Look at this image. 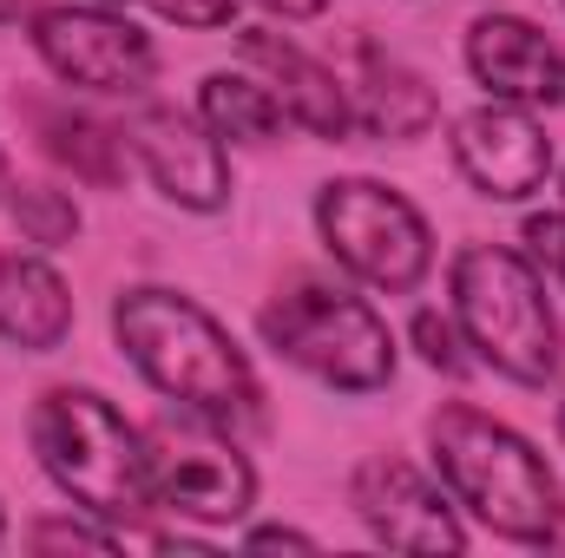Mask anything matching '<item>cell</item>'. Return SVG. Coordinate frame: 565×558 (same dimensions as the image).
Segmentation results:
<instances>
[{"instance_id": "2", "label": "cell", "mask_w": 565, "mask_h": 558, "mask_svg": "<svg viewBox=\"0 0 565 558\" xmlns=\"http://www.w3.org/2000/svg\"><path fill=\"white\" fill-rule=\"evenodd\" d=\"M427 460L460 519L507 546H565V486L553 460L480 401H440L427 420Z\"/></svg>"}, {"instance_id": "20", "label": "cell", "mask_w": 565, "mask_h": 558, "mask_svg": "<svg viewBox=\"0 0 565 558\" xmlns=\"http://www.w3.org/2000/svg\"><path fill=\"white\" fill-rule=\"evenodd\" d=\"M26 546H33V552H126V533L73 506V513L33 519V526H26Z\"/></svg>"}, {"instance_id": "13", "label": "cell", "mask_w": 565, "mask_h": 558, "mask_svg": "<svg viewBox=\"0 0 565 558\" xmlns=\"http://www.w3.org/2000/svg\"><path fill=\"white\" fill-rule=\"evenodd\" d=\"M237 66H250L277 93L282 119L296 132H309V139H322V144H342L355 132L349 79L329 60H316L309 46H296L289 33H277V26H237Z\"/></svg>"}, {"instance_id": "23", "label": "cell", "mask_w": 565, "mask_h": 558, "mask_svg": "<svg viewBox=\"0 0 565 558\" xmlns=\"http://www.w3.org/2000/svg\"><path fill=\"white\" fill-rule=\"evenodd\" d=\"M244 546H250V552H282V546H289V552H316V539L296 533V526H250Z\"/></svg>"}, {"instance_id": "3", "label": "cell", "mask_w": 565, "mask_h": 558, "mask_svg": "<svg viewBox=\"0 0 565 558\" xmlns=\"http://www.w3.org/2000/svg\"><path fill=\"white\" fill-rule=\"evenodd\" d=\"M447 315L473 368H493L513 388H546L559 375V309L546 296V270L520 244H460L447 264Z\"/></svg>"}, {"instance_id": "17", "label": "cell", "mask_w": 565, "mask_h": 558, "mask_svg": "<svg viewBox=\"0 0 565 558\" xmlns=\"http://www.w3.org/2000/svg\"><path fill=\"white\" fill-rule=\"evenodd\" d=\"M198 119L224 144H270L289 126L277 106V93L250 73V66H217L198 79Z\"/></svg>"}, {"instance_id": "18", "label": "cell", "mask_w": 565, "mask_h": 558, "mask_svg": "<svg viewBox=\"0 0 565 558\" xmlns=\"http://www.w3.org/2000/svg\"><path fill=\"white\" fill-rule=\"evenodd\" d=\"M0 211H7V224L20 230L26 250H66V244H79V230H86L73 191H60V184H13Z\"/></svg>"}, {"instance_id": "26", "label": "cell", "mask_w": 565, "mask_h": 558, "mask_svg": "<svg viewBox=\"0 0 565 558\" xmlns=\"http://www.w3.org/2000/svg\"><path fill=\"white\" fill-rule=\"evenodd\" d=\"M7 191H13V164H7V151H0V204H7Z\"/></svg>"}, {"instance_id": "9", "label": "cell", "mask_w": 565, "mask_h": 558, "mask_svg": "<svg viewBox=\"0 0 565 558\" xmlns=\"http://www.w3.org/2000/svg\"><path fill=\"white\" fill-rule=\"evenodd\" d=\"M126 144H132V164L151 178V191L191 217H217L237 191L231 144L198 119V106H171L145 93L126 119Z\"/></svg>"}, {"instance_id": "21", "label": "cell", "mask_w": 565, "mask_h": 558, "mask_svg": "<svg viewBox=\"0 0 565 558\" xmlns=\"http://www.w3.org/2000/svg\"><path fill=\"white\" fill-rule=\"evenodd\" d=\"M145 13H158L164 26H184V33H224L244 20V0H139Z\"/></svg>"}, {"instance_id": "24", "label": "cell", "mask_w": 565, "mask_h": 558, "mask_svg": "<svg viewBox=\"0 0 565 558\" xmlns=\"http://www.w3.org/2000/svg\"><path fill=\"white\" fill-rule=\"evenodd\" d=\"M250 7H264L270 20H289V26H302V20H322L335 0H250Z\"/></svg>"}, {"instance_id": "15", "label": "cell", "mask_w": 565, "mask_h": 558, "mask_svg": "<svg viewBox=\"0 0 565 558\" xmlns=\"http://www.w3.org/2000/svg\"><path fill=\"white\" fill-rule=\"evenodd\" d=\"M355 79H349V106H355V132L382 144H415L440 126V93L395 53H382L375 40H355Z\"/></svg>"}, {"instance_id": "25", "label": "cell", "mask_w": 565, "mask_h": 558, "mask_svg": "<svg viewBox=\"0 0 565 558\" xmlns=\"http://www.w3.org/2000/svg\"><path fill=\"white\" fill-rule=\"evenodd\" d=\"M40 0H0V26H13V20H26Z\"/></svg>"}, {"instance_id": "6", "label": "cell", "mask_w": 565, "mask_h": 558, "mask_svg": "<svg viewBox=\"0 0 565 558\" xmlns=\"http://www.w3.org/2000/svg\"><path fill=\"white\" fill-rule=\"evenodd\" d=\"M316 237L329 250V264L355 289L375 296H415L434 277V224L427 211L382 184V178H329L316 191Z\"/></svg>"}, {"instance_id": "4", "label": "cell", "mask_w": 565, "mask_h": 558, "mask_svg": "<svg viewBox=\"0 0 565 558\" xmlns=\"http://www.w3.org/2000/svg\"><path fill=\"white\" fill-rule=\"evenodd\" d=\"M26 447L40 460V473L53 480V493L106 526H139L151 519L145 500V433L126 408L86 382H53L33 395L26 408Z\"/></svg>"}, {"instance_id": "29", "label": "cell", "mask_w": 565, "mask_h": 558, "mask_svg": "<svg viewBox=\"0 0 565 558\" xmlns=\"http://www.w3.org/2000/svg\"><path fill=\"white\" fill-rule=\"evenodd\" d=\"M93 7H126V0H93Z\"/></svg>"}, {"instance_id": "31", "label": "cell", "mask_w": 565, "mask_h": 558, "mask_svg": "<svg viewBox=\"0 0 565 558\" xmlns=\"http://www.w3.org/2000/svg\"><path fill=\"white\" fill-rule=\"evenodd\" d=\"M559 7H565V0H559Z\"/></svg>"}, {"instance_id": "7", "label": "cell", "mask_w": 565, "mask_h": 558, "mask_svg": "<svg viewBox=\"0 0 565 558\" xmlns=\"http://www.w3.org/2000/svg\"><path fill=\"white\" fill-rule=\"evenodd\" d=\"M145 433V500L151 519H178V526H237L257 513V466L237 447L231 427L171 408L139 420Z\"/></svg>"}, {"instance_id": "1", "label": "cell", "mask_w": 565, "mask_h": 558, "mask_svg": "<svg viewBox=\"0 0 565 558\" xmlns=\"http://www.w3.org/2000/svg\"><path fill=\"white\" fill-rule=\"evenodd\" d=\"M113 342L132 362V375L171 408H191L231 433L264 427V415H270V395H264L244 342L184 289H164V282L119 289L113 296Z\"/></svg>"}, {"instance_id": "22", "label": "cell", "mask_w": 565, "mask_h": 558, "mask_svg": "<svg viewBox=\"0 0 565 558\" xmlns=\"http://www.w3.org/2000/svg\"><path fill=\"white\" fill-rule=\"evenodd\" d=\"M520 250L546 270V282H559L565 289V204L559 211H526V224H520Z\"/></svg>"}, {"instance_id": "11", "label": "cell", "mask_w": 565, "mask_h": 558, "mask_svg": "<svg viewBox=\"0 0 565 558\" xmlns=\"http://www.w3.org/2000/svg\"><path fill=\"white\" fill-rule=\"evenodd\" d=\"M447 158L454 171L487 197V204H526L553 184L559 151L546 139L540 112L507 106V99H480L447 126Z\"/></svg>"}, {"instance_id": "8", "label": "cell", "mask_w": 565, "mask_h": 558, "mask_svg": "<svg viewBox=\"0 0 565 558\" xmlns=\"http://www.w3.org/2000/svg\"><path fill=\"white\" fill-rule=\"evenodd\" d=\"M26 46L53 86L86 99H145L158 79V46L132 13L93 0H53L26 13Z\"/></svg>"}, {"instance_id": "12", "label": "cell", "mask_w": 565, "mask_h": 558, "mask_svg": "<svg viewBox=\"0 0 565 558\" xmlns=\"http://www.w3.org/2000/svg\"><path fill=\"white\" fill-rule=\"evenodd\" d=\"M460 66L487 99L553 112L565 106V46L526 13H480L460 33Z\"/></svg>"}, {"instance_id": "28", "label": "cell", "mask_w": 565, "mask_h": 558, "mask_svg": "<svg viewBox=\"0 0 565 558\" xmlns=\"http://www.w3.org/2000/svg\"><path fill=\"white\" fill-rule=\"evenodd\" d=\"M553 178H559V197H565V164H559V171H553Z\"/></svg>"}, {"instance_id": "30", "label": "cell", "mask_w": 565, "mask_h": 558, "mask_svg": "<svg viewBox=\"0 0 565 558\" xmlns=\"http://www.w3.org/2000/svg\"><path fill=\"white\" fill-rule=\"evenodd\" d=\"M0 539H7V506H0Z\"/></svg>"}, {"instance_id": "16", "label": "cell", "mask_w": 565, "mask_h": 558, "mask_svg": "<svg viewBox=\"0 0 565 558\" xmlns=\"http://www.w3.org/2000/svg\"><path fill=\"white\" fill-rule=\"evenodd\" d=\"M73 282L46 250H0V342L20 355H53L73 335Z\"/></svg>"}, {"instance_id": "19", "label": "cell", "mask_w": 565, "mask_h": 558, "mask_svg": "<svg viewBox=\"0 0 565 558\" xmlns=\"http://www.w3.org/2000/svg\"><path fill=\"white\" fill-rule=\"evenodd\" d=\"M408 348L422 355L434 375H447V382H467V375H473V355H467V342H460L454 315H447V309H434V302H422V309L408 315Z\"/></svg>"}, {"instance_id": "5", "label": "cell", "mask_w": 565, "mask_h": 558, "mask_svg": "<svg viewBox=\"0 0 565 558\" xmlns=\"http://www.w3.org/2000/svg\"><path fill=\"white\" fill-rule=\"evenodd\" d=\"M257 335L277 362L322 382L329 395H382L402 368V342L388 315L329 277H289L257 309Z\"/></svg>"}, {"instance_id": "27", "label": "cell", "mask_w": 565, "mask_h": 558, "mask_svg": "<svg viewBox=\"0 0 565 558\" xmlns=\"http://www.w3.org/2000/svg\"><path fill=\"white\" fill-rule=\"evenodd\" d=\"M559 447H565V401H559Z\"/></svg>"}, {"instance_id": "14", "label": "cell", "mask_w": 565, "mask_h": 558, "mask_svg": "<svg viewBox=\"0 0 565 558\" xmlns=\"http://www.w3.org/2000/svg\"><path fill=\"white\" fill-rule=\"evenodd\" d=\"M13 112L26 119V132L40 139V151H46L60 171H73L79 184H93V191H119V184H126L132 144H126V126H113L106 112L73 106V99H53V93L13 99Z\"/></svg>"}, {"instance_id": "10", "label": "cell", "mask_w": 565, "mask_h": 558, "mask_svg": "<svg viewBox=\"0 0 565 558\" xmlns=\"http://www.w3.org/2000/svg\"><path fill=\"white\" fill-rule=\"evenodd\" d=\"M349 506L362 519V533L388 552H415V558H454L467 552V519L447 500V486L422 473L402 453H369L349 473Z\"/></svg>"}]
</instances>
